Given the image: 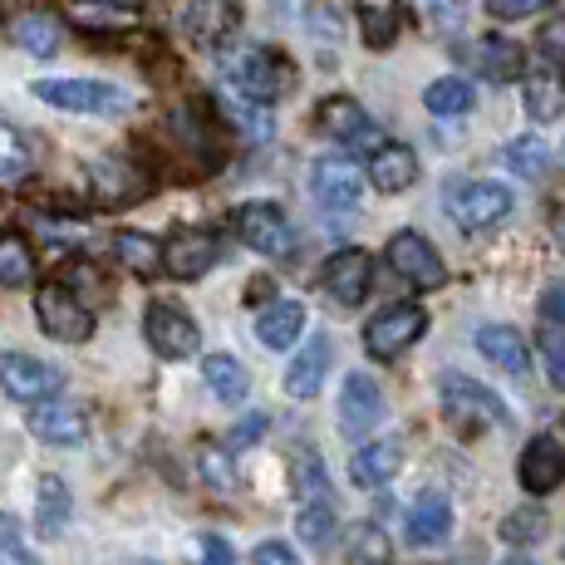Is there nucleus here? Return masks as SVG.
<instances>
[{
    "instance_id": "3c124183",
    "label": "nucleus",
    "mask_w": 565,
    "mask_h": 565,
    "mask_svg": "<svg viewBox=\"0 0 565 565\" xmlns=\"http://www.w3.org/2000/svg\"><path fill=\"white\" fill-rule=\"evenodd\" d=\"M541 315H546L551 324H561V330H565V286H551L546 296H541Z\"/></svg>"
},
{
    "instance_id": "de8ad7c7",
    "label": "nucleus",
    "mask_w": 565,
    "mask_h": 565,
    "mask_svg": "<svg viewBox=\"0 0 565 565\" xmlns=\"http://www.w3.org/2000/svg\"><path fill=\"white\" fill-rule=\"evenodd\" d=\"M252 565H300V556L286 546V541H266V546H256Z\"/></svg>"
},
{
    "instance_id": "a211bd4d",
    "label": "nucleus",
    "mask_w": 565,
    "mask_h": 565,
    "mask_svg": "<svg viewBox=\"0 0 565 565\" xmlns=\"http://www.w3.org/2000/svg\"><path fill=\"white\" fill-rule=\"evenodd\" d=\"M384 423V394L369 374H350L340 388V433L344 438H369Z\"/></svg>"
},
{
    "instance_id": "c85d7f7f",
    "label": "nucleus",
    "mask_w": 565,
    "mask_h": 565,
    "mask_svg": "<svg viewBox=\"0 0 565 565\" xmlns=\"http://www.w3.org/2000/svg\"><path fill=\"white\" fill-rule=\"evenodd\" d=\"M354 15H360L369 50H388L398 40V30H404V6L398 0H354Z\"/></svg>"
},
{
    "instance_id": "79ce46f5",
    "label": "nucleus",
    "mask_w": 565,
    "mask_h": 565,
    "mask_svg": "<svg viewBox=\"0 0 565 565\" xmlns=\"http://www.w3.org/2000/svg\"><path fill=\"white\" fill-rule=\"evenodd\" d=\"M198 472H202V482L212 487V492H232V487H236L232 458H226V448H216V443H202V452H198Z\"/></svg>"
},
{
    "instance_id": "c03bdc74",
    "label": "nucleus",
    "mask_w": 565,
    "mask_h": 565,
    "mask_svg": "<svg viewBox=\"0 0 565 565\" xmlns=\"http://www.w3.org/2000/svg\"><path fill=\"white\" fill-rule=\"evenodd\" d=\"M266 428H270V413H242V418L226 428V438H222V448L226 452H242V448H252V443L266 438Z\"/></svg>"
},
{
    "instance_id": "58836bf2",
    "label": "nucleus",
    "mask_w": 565,
    "mask_h": 565,
    "mask_svg": "<svg viewBox=\"0 0 565 565\" xmlns=\"http://www.w3.org/2000/svg\"><path fill=\"white\" fill-rule=\"evenodd\" d=\"M507 168H512L516 178H531V182H541V178H546V168H551V148L541 143L536 134H526V138H512V143H507Z\"/></svg>"
},
{
    "instance_id": "09e8293b",
    "label": "nucleus",
    "mask_w": 565,
    "mask_h": 565,
    "mask_svg": "<svg viewBox=\"0 0 565 565\" xmlns=\"http://www.w3.org/2000/svg\"><path fill=\"white\" fill-rule=\"evenodd\" d=\"M541 54H546V60H565V15L541 30Z\"/></svg>"
},
{
    "instance_id": "f03ea898",
    "label": "nucleus",
    "mask_w": 565,
    "mask_h": 565,
    "mask_svg": "<svg viewBox=\"0 0 565 565\" xmlns=\"http://www.w3.org/2000/svg\"><path fill=\"white\" fill-rule=\"evenodd\" d=\"M232 232L246 252H256L266 260H290L300 252L296 226L286 222V212H280L276 202H242L232 212Z\"/></svg>"
},
{
    "instance_id": "f257e3e1",
    "label": "nucleus",
    "mask_w": 565,
    "mask_h": 565,
    "mask_svg": "<svg viewBox=\"0 0 565 565\" xmlns=\"http://www.w3.org/2000/svg\"><path fill=\"white\" fill-rule=\"evenodd\" d=\"M226 74H232V89L242 94V99H252V104H280L300 79L296 60H290L286 50H276V45L242 50L232 64H226Z\"/></svg>"
},
{
    "instance_id": "72a5a7b5",
    "label": "nucleus",
    "mask_w": 565,
    "mask_h": 565,
    "mask_svg": "<svg viewBox=\"0 0 565 565\" xmlns=\"http://www.w3.org/2000/svg\"><path fill=\"white\" fill-rule=\"evenodd\" d=\"M344 556L354 565H388L394 561V546H388V531L379 521H354L344 531Z\"/></svg>"
},
{
    "instance_id": "2f4dec72",
    "label": "nucleus",
    "mask_w": 565,
    "mask_h": 565,
    "mask_svg": "<svg viewBox=\"0 0 565 565\" xmlns=\"http://www.w3.org/2000/svg\"><path fill=\"white\" fill-rule=\"evenodd\" d=\"M114 260L124 270H134V276H158L162 270V242L148 232H118L114 236Z\"/></svg>"
},
{
    "instance_id": "cd10ccee",
    "label": "nucleus",
    "mask_w": 565,
    "mask_h": 565,
    "mask_svg": "<svg viewBox=\"0 0 565 565\" xmlns=\"http://www.w3.org/2000/svg\"><path fill=\"white\" fill-rule=\"evenodd\" d=\"M452 531V502L443 492H423L418 502L408 507V541L413 546H438Z\"/></svg>"
},
{
    "instance_id": "6e6d98bb",
    "label": "nucleus",
    "mask_w": 565,
    "mask_h": 565,
    "mask_svg": "<svg viewBox=\"0 0 565 565\" xmlns=\"http://www.w3.org/2000/svg\"><path fill=\"white\" fill-rule=\"evenodd\" d=\"M118 6H134V0H118Z\"/></svg>"
},
{
    "instance_id": "37998d69",
    "label": "nucleus",
    "mask_w": 565,
    "mask_h": 565,
    "mask_svg": "<svg viewBox=\"0 0 565 565\" xmlns=\"http://www.w3.org/2000/svg\"><path fill=\"white\" fill-rule=\"evenodd\" d=\"M0 565H40L35 551H30L25 536H20V521L10 512H0Z\"/></svg>"
},
{
    "instance_id": "7c9ffc66",
    "label": "nucleus",
    "mask_w": 565,
    "mask_h": 565,
    "mask_svg": "<svg viewBox=\"0 0 565 565\" xmlns=\"http://www.w3.org/2000/svg\"><path fill=\"white\" fill-rule=\"evenodd\" d=\"M70 512H74V497L64 487V477H40V497H35V531L45 541H54L64 526H70Z\"/></svg>"
},
{
    "instance_id": "1a4fd4ad",
    "label": "nucleus",
    "mask_w": 565,
    "mask_h": 565,
    "mask_svg": "<svg viewBox=\"0 0 565 565\" xmlns=\"http://www.w3.org/2000/svg\"><path fill=\"white\" fill-rule=\"evenodd\" d=\"M143 340L153 344L158 360H192L202 350V330L182 306L172 300H153L143 315Z\"/></svg>"
},
{
    "instance_id": "393cba45",
    "label": "nucleus",
    "mask_w": 565,
    "mask_h": 565,
    "mask_svg": "<svg viewBox=\"0 0 565 565\" xmlns=\"http://www.w3.org/2000/svg\"><path fill=\"white\" fill-rule=\"evenodd\" d=\"M369 182L379 192H404L418 182V153L408 143H379L369 158Z\"/></svg>"
},
{
    "instance_id": "f704fd0d",
    "label": "nucleus",
    "mask_w": 565,
    "mask_h": 565,
    "mask_svg": "<svg viewBox=\"0 0 565 565\" xmlns=\"http://www.w3.org/2000/svg\"><path fill=\"white\" fill-rule=\"evenodd\" d=\"M423 104H428V114H438V118H462V114H472L477 89L467 79H458V74H448V79H433L428 89H423Z\"/></svg>"
},
{
    "instance_id": "39448f33",
    "label": "nucleus",
    "mask_w": 565,
    "mask_h": 565,
    "mask_svg": "<svg viewBox=\"0 0 565 565\" xmlns=\"http://www.w3.org/2000/svg\"><path fill=\"white\" fill-rule=\"evenodd\" d=\"M423 330H428V310L423 306H413V300H404V306H384L364 324V350H369V360L394 364L423 340Z\"/></svg>"
},
{
    "instance_id": "4d7b16f0",
    "label": "nucleus",
    "mask_w": 565,
    "mask_h": 565,
    "mask_svg": "<svg viewBox=\"0 0 565 565\" xmlns=\"http://www.w3.org/2000/svg\"><path fill=\"white\" fill-rule=\"evenodd\" d=\"M561 64H565V60H561ZM561 84H565V79H561Z\"/></svg>"
},
{
    "instance_id": "4be33fe9",
    "label": "nucleus",
    "mask_w": 565,
    "mask_h": 565,
    "mask_svg": "<svg viewBox=\"0 0 565 565\" xmlns=\"http://www.w3.org/2000/svg\"><path fill=\"white\" fill-rule=\"evenodd\" d=\"M398 467H404V448H398L394 438H379V443H364V448L350 458V477H354V487H364V492H379V487L394 482Z\"/></svg>"
},
{
    "instance_id": "ea45409f",
    "label": "nucleus",
    "mask_w": 565,
    "mask_h": 565,
    "mask_svg": "<svg viewBox=\"0 0 565 565\" xmlns=\"http://www.w3.org/2000/svg\"><path fill=\"white\" fill-rule=\"evenodd\" d=\"M546 512H541V507H521V512H512L502 521V541L507 546H536L541 536H546Z\"/></svg>"
},
{
    "instance_id": "9d476101",
    "label": "nucleus",
    "mask_w": 565,
    "mask_h": 565,
    "mask_svg": "<svg viewBox=\"0 0 565 565\" xmlns=\"http://www.w3.org/2000/svg\"><path fill=\"white\" fill-rule=\"evenodd\" d=\"M64 388V374L35 354H20V350H6L0 354V394L15 398V404H45Z\"/></svg>"
},
{
    "instance_id": "aec40b11",
    "label": "nucleus",
    "mask_w": 565,
    "mask_h": 565,
    "mask_svg": "<svg viewBox=\"0 0 565 565\" xmlns=\"http://www.w3.org/2000/svg\"><path fill=\"white\" fill-rule=\"evenodd\" d=\"M330 360H334L330 334H310V340L300 344V354L290 360V369H286V394H290V398H315V394L324 388Z\"/></svg>"
},
{
    "instance_id": "b1692460",
    "label": "nucleus",
    "mask_w": 565,
    "mask_h": 565,
    "mask_svg": "<svg viewBox=\"0 0 565 565\" xmlns=\"http://www.w3.org/2000/svg\"><path fill=\"white\" fill-rule=\"evenodd\" d=\"M172 128H178L182 143L202 158V168H216V162H222V128L212 124V114H206L202 104H182L178 114H172Z\"/></svg>"
},
{
    "instance_id": "a878e982",
    "label": "nucleus",
    "mask_w": 565,
    "mask_h": 565,
    "mask_svg": "<svg viewBox=\"0 0 565 565\" xmlns=\"http://www.w3.org/2000/svg\"><path fill=\"white\" fill-rule=\"evenodd\" d=\"M477 350L497 369H507V374H526L531 369V340L521 330H512V324H482L477 330Z\"/></svg>"
},
{
    "instance_id": "bb28decb",
    "label": "nucleus",
    "mask_w": 565,
    "mask_h": 565,
    "mask_svg": "<svg viewBox=\"0 0 565 565\" xmlns=\"http://www.w3.org/2000/svg\"><path fill=\"white\" fill-rule=\"evenodd\" d=\"M70 25H79L84 35H124L138 25V15L134 6H118V0H74Z\"/></svg>"
},
{
    "instance_id": "423d86ee",
    "label": "nucleus",
    "mask_w": 565,
    "mask_h": 565,
    "mask_svg": "<svg viewBox=\"0 0 565 565\" xmlns=\"http://www.w3.org/2000/svg\"><path fill=\"white\" fill-rule=\"evenodd\" d=\"M443 212H448L462 232H482V226L507 222V212H512V192H507L502 182L462 178V182H448V188H443Z\"/></svg>"
},
{
    "instance_id": "a18cd8bd",
    "label": "nucleus",
    "mask_w": 565,
    "mask_h": 565,
    "mask_svg": "<svg viewBox=\"0 0 565 565\" xmlns=\"http://www.w3.org/2000/svg\"><path fill=\"white\" fill-rule=\"evenodd\" d=\"M192 565H236L232 541L216 536V531H202V536L192 541Z\"/></svg>"
},
{
    "instance_id": "7ed1b4c3",
    "label": "nucleus",
    "mask_w": 565,
    "mask_h": 565,
    "mask_svg": "<svg viewBox=\"0 0 565 565\" xmlns=\"http://www.w3.org/2000/svg\"><path fill=\"white\" fill-rule=\"evenodd\" d=\"M443 398V418L452 423V428L462 433H487V428H502L507 423V404L492 394L487 384H477V379L467 374H448L438 388Z\"/></svg>"
},
{
    "instance_id": "473e14b6",
    "label": "nucleus",
    "mask_w": 565,
    "mask_h": 565,
    "mask_svg": "<svg viewBox=\"0 0 565 565\" xmlns=\"http://www.w3.org/2000/svg\"><path fill=\"white\" fill-rule=\"evenodd\" d=\"M10 35H15V45L25 54H35V60H50V54H60V20L45 15V10H30V15H20L15 25H10Z\"/></svg>"
},
{
    "instance_id": "c756f323",
    "label": "nucleus",
    "mask_w": 565,
    "mask_h": 565,
    "mask_svg": "<svg viewBox=\"0 0 565 565\" xmlns=\"http://www.w3.org/2000/svg\"><path fill=\"white\" fill-rule=\"evenodd\" d=\"M202 379H206V388H212V398H222V404H242V398L252 394V374H246V364L236 360V354H206Z\"/></svg>"
},
{
    "instance_id": "6ab92c4d",
    "label": "nucleus",
    "mask_w": 565,
    "mask_h": 565,
    "mask_svg": "<svg viewBox=\"0 0 565 565\" xmlns=\"http://www.w3.org/2000/svg\"><path fill=\"white\" fill-rule=\"evenodd\" d=\"M236 25H242L236 0H192V6L182 10V35H188L192 45H202V50L226 45V40L236 35Z\"/></svg>"
},
{
    "instance_id": "5fc2aeb1",
    "label": "nucleus",
    "mask_w": 565,
    "mask_h": 565,
    "mask_svg": "<svg viewBox=\"0 0 565 565\" xmlns=\"http://www.w3.org/2000/svg\"><path fill=\"white\" fill-rule=\"evenodd\" d=\"M134 565H162V561H134Z\"/></svg>"
},
{
    "instance_id": "dca6fc26",
    "label": "nucleus",
    "mask_w": 565,
    "mask_h": 565,
    "mask_svg": "<svg viewBox=\"0 0 565 565\" xmlns=\"http://www.w3.org/2000/svg\"><path fill=\"white\" fill-rule=\"evenodd\" d=\"M315 128H320L324 138H334V143H350V148H369L379 138L374 118H369L350 94H330V99H320V108H315Z\"/></svg>"
},
{
    "instance_id": "0eeeda50",
    "label": "nucleus",
    "mask_w": 565,
    "mask_h": 565,
    "mask_svg": "<svg viewBox=\"0 0 565 565\" xmlns=\"http://www.w3.org/2000/svg\"><path fill=\"white\" fill-rule=\"evenodd\" d=\"M384 260H388V270H394L404 286L418 290V296L448 286V266H443L438 246H433L428 236H418V232H394V236H388Z\"/></svg>"
},
{
    "instance_id": "c9c22d12",
    "label": "nucleus",
    "mask_w": 565,
    "mask_h": 565,
    "mask_svg": "<svg viewBox=\"0 0 565 565\" xmlns=\"http://www.w3.org/2000/svg\"><path fill=\"white\" fill-rule=\"evenodd\" d=\"M35 280V252L20 232H0V286L6 290H20Z\"/></svg>"
},
{
    "instance_id": "412c9836",
    "label": "nucleus",
    "mask_w": 565,
    "mask_h": 565,
    "mask_svg": "<svg viewBox=\"0 0 565 565\" xmlns=\"http://www.w3.org/2000/svg\"><path fill=\"white\" fill-rule=\"evenodd\" d=\"M306 300H270L266 310L256 315V340L266 344V350H290V344H300V334H306Z\"/></svg>"
},
{
    "instance_id": "e433bc0d",
    "label": "nucleus",
    "mask_w": 565,
    "mask_h": 565,
    "mask_svg": "<svg viewBox=\"0 0 565 565\" xmlns=\"http://www.w3.org/2000/svg\"><path fill=\"white\" fill-rule=\"evenodd\" d=\"M526 114L536 118V124H556L565 114V84L551 70H536L526 79Z\"/></svg>"
},
{
    "instance_id": "f3484780",
    "label": "nucleus",
    "mask_w": 565,
    "mask_h": 565,
    "mask_svg": "<svg viewBox=\"0 0 565 565\" xmlns=\"http://www.w3.org/2000/svg\"><path fill=\"white\" fill-rule=\"evenodd\" d=\"M30 433L50 448H79L89 438V413L64 398H45V404H30Z\"/></svg>"
},
{
    "instance_id": "8fccbe9b",
    "label": "nucleus",
    "mask_w": 565,
    "mask_h": 565,
    "mask_svg": "<svg viewBox=\"0 0 565 565\" xmlns=\"http://www.w3.org/2000/svg\"><path fill=\"white\" fill-rule=\"evenodd\" d=\"M541 350H546V374H551V384L565 388V344H561V340H546Z\"/></svg>"
},
{
    "instance_id": "a19ab883",
    "label": "nucleus",
    "mask_w": 565,
    "mask_h": 565,
    "mask_svg": "<svg viewBox=\"0 0 565 565\" xmlns=\"http://www.w3.org/2000/svg\"><path fill=\"white\" fill-rule=\"evenodd\" d=\"M30 172V143H25V134L20 128H10V124H0V178H25Z\"/></svg>"
},
{
    "instance_id": "ddd939ff",
    "label": "nucleus",
    "mask_w": 565,
    "mask_h": 565,
    "mask_svg": "<svg viewBox=\"0 0 565 565\" xmlns=\"http://www.w3.org/2000/svg\"><path fill=\"white\" fill-rule=\"evenodd\" d=\"M320 286H324V296H330L334 306L354 310L369 296V286H374V256L360 252V246H340V252L324 260Z\"/></svg>"
},
{
    "instance_id": "864d4df0",
    "label": "nucleus",
    "mask_w": 565,
    "mask_h": 565,
    "mask_svg": "<svg viewBox=\"0 0 565 565\" xmlns=\"http://www.w3.org/2000/svg\"><path fill=\"white\" fill-rule=\"evenodd\" d=\"M507 565H536L531 556H507Z\"/></svg>"
},
{
    "instance_id": "49530a36",
    "label": "nucleus",
    "mask_w": 565,
    "mask_h": 565,
    "mask_svg": "<svg viewBox=\"0 0 565 565\" xmlns=\"http://www.w3.org/2000/svg\"><path fill=\"white\" fill-rule=\"evenodd\" d=\"M492 6V15H502V20H526V15H536V10H546L551 0H487Z\"/></svg>"
},
{
    "instance_id": "4468645a",
    "label": "nucleus",
    "mask_w": 565,
    "mask_h": 565,
    "mask_svg": "<svg viewBox=\"0 0 565 565\" xmlns=\"http://www.w3.org/2000/svg\"><path fill=\"white\" fill-rule=\"evenodd\" d=\"M310 192H315V202H320L324 212H350V206L360 202V192H364L360 162H354V158H340V153L320 158V162L310 168Z\"/></svg>"
},
{
    "instance_id": "f8f14e48",
    "label": "nucleus",
    "mask_w": 565,
    "mask_h": 565,
    "mask_svg": "<svg viewBox=\"0 0 565 565\" xmlns=\"http://www.w3.org/2000/svg\"><path fill=\"white\" fill-rule=\"evenodd\" d=\"M89 192L104 212H118V206L143 202L153 192V178L128 158H99V162H89Z\"/></svg>"
},
{
    "instance_id": "20e7f679",
    "label": "nucleus",
    "mask_w": 565,
    "mask_h": 565,
    "mask_svg": "<svg viewBox=\"0 0 565 565\" xmlns=\"http://www.w3.org/2000/svg\"><path fill=\"white\" fill-rule=\"evenodd\" d=\"M35 320H40V330L60 344H84L94 334V310L84 306L70 280H45V286L35 290Z\"/></svg>"
},
{
    "instance_id": "5701e85b",
    "label": "nucleus",
    "mask_w": 565,
    "mask_h": 565,
    "mask_svg": "<svg viewBox=\"0 0 565 565\" xmlns=\"http://www.w3.org/2000/svg\"><path fill=\"white\" fill-rule=\"evenodd\" d=\"M472 64H477V74H482V79L512 84V79L526 74V50H521L516 40H507V35H482L472 45Z\"/></svg>"
},
{
    "instance_id": "603ef678",
    "label": "nucleus",
    "mask_w": 565,
    "mask_h": 565,
    "mask_svg": "<svg viewBox=\"0 0 565 565\" xmlns=\"http://www.w3.org/2000/svg\"><path fill=\"white\" fill-rule=\"evenodd\" d=\"M270 290H276L270 280H252V306H260V296H270Z\"/></svg>"
},
{
    "instance_id": "6e6552de",
    "label": "nucleus",
    "mask_w": 565,
    "mask_h": 565,
    "mask_svg": "<svg viewBox=\"0 0 565 565\" xmlns=\"http://www.w3.org/2000/svg\"><path fill=\"white\" fill-rule=\"evenodd\" d=\"M40 104L50 108H64V114H124L128 104V89L118 84H104V79H35L30 84Z\"/></svg>"
},
{
    "instance_id": "2eb2a0df",
    "label": "nucleus",
    "mask_w": 565,
    "mask_h": 565,
    "mask_svg": "<svg viewBox=\"0 0 565 565\" xmlns=\"http://www.w3.org/2000/svg\"><path fill=\"white\" fill-rule=\"evenodd\" d=\"M516 482H521V492H531V497H551L565 482V448L556 438H546V433L531 438L516 458Z\"/></svg>"
},
{
    "instance_id": "4c0bfd02",
    "label": "nucleus",
    "mask_w": 565,
    "mask_h": 565,
    "mask_svg": "<svg viewBox=\"0 0 565 565\" xmlns=\"http://www.w3.org/2000/svg\"><path fill=\"white\" fill-rule=\"evenodd\" d=\"M334 502L330 497H300V507H296V531H300V541L306 546H330V536H334Z\"/></svg>"
},
{
    "instance_id": "9b49d317",
    "label": "nucleus",
    "mask_w": 565,
    "mask_h": 565,
    "mask_svg": "<svg viewBox=\"0 0 565 565\" xmlns=\"http://www.w3.org/2000/svg\"><path fill=\"white\" fill-rule=\"evenodd\" d=\"M222 260V236L212 226H178L162 246V270L172 280H202Z\"/></svg>"
}]
</instances>
